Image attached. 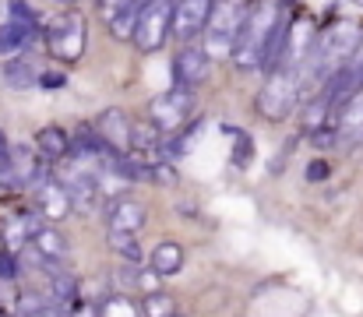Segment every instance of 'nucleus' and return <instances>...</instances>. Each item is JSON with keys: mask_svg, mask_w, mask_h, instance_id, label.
Returning a JSON list of instances; mask_svg holds the SVG:
<instances>
[{"mask_svg": "<svg viewBox=\"0 0 363 317\" xmlns=\"http://www.w3.org/2000/svg\"><path fill=\"white\" fill-rule=\"evenodd\" d=\"M21 317H67L64 307L50 296H25L21 300Z\"/></svg>", "mask_w": 363, "mask_h": 317, "instance_id": "412c9836", "label": "nucleus"}, {"mask_svg": "<svg viewBox=\"0 0 363 317\" xmlns=\"http://www.w3.org/2000/svg\"><path fill=\"white\" fill-rule=\"evenodd\" d=\"M53 4H57V7H67V4H74V0H53Z\"/></svg>", "mask_w": 363, "mask_h": 317, "instance_id": "c85d7f7f", "label": "nucleus"}, {"mask_svg": "<svg viewBox=\"0 0 363 317\" xmlns=\"http://www.w3.org/2000/svg\"><path fill=\"white\" fill-rule=\"evenodd\" d=\"M212 7L216 0H177V11H173V39L180 46L194 43L198 35H205V25L212 18Z\"/></svg>", "mask_w": 363, "mask_h": 317, "instance_id": "6e6552de", "label": "nucleus"}, {"mask_svg": "<svg viewBox=\"0 0 363 317\" xmlns=\"http://www.w3.org/2000/svg\"><path fill=\"white\" fill-rule=\"evenodd\" d=\"M11 155V141H7V134L0 130V159H7Z\"/></svg>", "mask_w": 363, "mask_h": 317, "instance_id": "cd10ccee", "label": "nucleus"}, {"mask_svg": "<svg viewBox=\"0 0 363 317\" xmlns=\"http://www.w3.org/2000/svg\"><path fill=\"white\" fill-rule=\"evenodd\" d=\"M148 0H123V7L106 21L110 25V35L117 39V43H130L134 39V28H138V18H141V7H145Z\"/></svg>", "mask_w": 363, "mask_h": 317, "instance_id": "dca6fc26", "label": "nucleus"}, {"mask_svg": "<svg viewBox=\"0 0 363 317\" xmlns=\"http://www.w3.org/2000/svg\"><path fill=\"white\" fill-rule=\"evenodd\" d=\"M35 152H39L43 159L60 162V159L71 155V134H67L64 127H57V123H46V127L35 130Z\"/></svg>", "mask_w": 363, "mask_h": 317, "instance_id": "ddd939ff", "label": "nucleus"}, {"mask_svg": "<svg viewBox=\"0 0 363 317\" xmlns=\"http://www.w3.org/2000/svg\"><path fill=\"white\" fill-rule=\"evenodd\" d=\"M303 177H307L311 184H321V180H328V177H332V166H328L325 159H311V162H307V173H303Z\"/></svg>", "mask_w": 363, "mask_h": 317, "instance_id": "393cba45", "label": "nucleus"}, {"mask_svg": "<svg viewBox=\"0 0 363 317\" xmlns=\"http://www.w3.org/2000/svg\"><path fill=\"white\" fill-rule=\"evenodd\" d=\"M110 250L121 257L123 265H145V250H141V243H138V233L110 229Z\"/></svg>", "mask_w": 363, "mask_h": 317, "instance_id": "6ab92c4d", "label": "nucleus"}, {"mask_svg": "<svg viewBox=\"0 0 363 317\" xmlns=\"http://www.w3.org/2000/svg\"><path fill=\"white\" fill-rule=\"evenodd\" d=\"M286 14V4L282 0H257L254 7H247V18L240 25V35H237V46H233V67L237 71H257L261 67V50L272 35V28L279 25V18Z\"/></svg>", "mask_w": 363, "mask_h": 317, "instance_id": "f257e3e1", "label": "nucleus"}, {"mask_svg": "<svg viewBox=\"0 0 363 317\" xmlns=\"http://www.w3.org/2000/svg\"><path fill=\"white\" fill-rule=\"evenodd\" d=\"M169 74H173V89L180 92H198L208 78H212V57L205 46H180L169 60Z\"/></svg>", "mask_w": 363, "mask_h": 317, "instance_id": "423d86ee", "label": "nucleus"}, {"mask_svg": "<svg viewBox=\"0 0 363 317\" xmlns=\"http://www.w3.org/2000/svg\"><path fill=\"white\" fill-rule=\"evenodd\" d=\"M35 205H39V211L46 215V222H60V218H67L71 208H74V201H71L67 187H64L57 177H50L46 184H39V187H35Z\"/></svg>", "mask_w": 363, "mask_h": 317, "instance_id": "9d476101", "label": "nucleus"}, {"mask_svg": "<svg viewBox=\"0 0 363 317\" xmlns=\"http://www.w3.org/2000/svg\"><path fill=\"white\" fill-rule=\"evenodd\" d=\"M335 130H339V145L346 148L363 141V89L335 109Z\"/></svg>", "mask_w": 363, "mask_h": 317, "instance_id": "9b49d317", "label": "nucleus"}, {"mask_svg": "<svg viewBox=\"0 0 363 317\" xmlns=\"http://www.w3.org/2000/svg\"><path fill=\"white\" fill-rule=\"evenodd\" d=\"M300 106V71L296 67H275L264 74V85L257 92V113L264 120H286Z\"/></svg>", "mask_w": 363, "mask_h": 317, "instance_id": "7ed1b4c3", "label": "nucleus"}, {"mask_svg": "<svg viewBox=\"0 0 363 317\" xmlns=\"http://www.w3.org/2000/svg\"><path fill=\"white\" fill-rule=\"evenodd\" d=\"M99 317H130V307H127L123 296H113V300H106V307L99 311Z\"/></svg>", "mask_w": 363, "mask_h": 317, "instance_id": "a878e982", "label": "nucleus"}, {"mask_svg": "<svg viewBox=\"0 0 363 317\" xmlns=\"http://www.w3.org/2000/svg\"><path fill=\"white\" fill-rule=\"evenodd\" d=\"M28 243L35 247L39 257L57 261V265H64L67 254H71V243H67V236L57 226H28Z\"/></svg>", "mask_w": 363, "mask_h": 317, "instance_id": "f8f14e48", "label": "nucleus"}, {"mask_svg": "<svg viewBox=\"0 0 363 317\" xmlns=\"http://www.w3.org/2000/svg\"><path fill=\"white\" fill-rule=\"evenodd\" d=\"M180 314V307H177V300L169 296V293H148L145 300H141V317H177Z\"/></svg>", "mask_w": 363, "mask_h": 317, "instance_id": "aec40b11", "label": "nucleus"}, {"mask_svg": "<svg viewBox=\"0 0 363 317\" xmlns=\"http://www.w3.org/2000/svg\"><path fill=\"white\" fill-rule=\"evenodd\" d=\"M43 39H46V50L64 60V64H78L82 53H85V18L78 11H60L46 28H43Z\"/></svg>", "mask_w": 363, "mask_h": 317, "instance_id": "20e7f679", "label": "nucleus"}, {"mask_svg": "<svg viewBox=\"0 0 363 317\" xmlns=\"http://www.w3.org/2000/svg\"><path fill=\"white\" fill-rule=\"evenodd\" d=\"M35 35H39V28H28V25L7 18V21L0 25V57H14V53L25 50Z\"/></svg>", "mask_w": 363, "mask_h": 317, "instance_id": "a211bd4d", "label": "nucleus"}, {"mask_svg": "<svg viewBox=\"0 0 363 317\" xmlns=\"http://www.w3.org/2000/svg\"><path fill=\"white\" fill-rule=\"evenodd\" d=\"M92 127L103 134V141H106L110 148H117V152H127V148H130V127H134V120H130L123 109H117V106L103 109Z\"/></svg>", "mask_w": 363, "mask_h": 317, "instance_id": "1a4fd4ad", "label": "nucleus"}, {"mask_svg": "<svg viewBox=\"0 0 363 317\" xmlns=\"http://www.w3.org/2000/svg\"><path fill=\"white\" fill-rule=\"evenodd\" d=\"M194 113V92H180V89H169V92H159L152 96L145 106V116L162 130V134H173L180 130Z\"/></svg>", "mask_w": 363, "mask_h": 317, "instance_id": "0eeeda50", "label": "nucleus"}, {"mask_svg": "<svg viewBox=\"0 0 363 317\" xmlns=\"http://www.w3.org/2000/svg\"><path fill=\"white\" fill-rule=\"evenodd\" d=\"M0 82L11 89V92H28L39 85V71L32 60H21V57H11L4 67H0Z\"/></svg>", "mask_w": 363, "mask_h": 317, "instance_id": "4468645a", "label": "nucleus"}, {"mask_svg": "<svg viewBox=\"0 0 363 317\" xmlns=\"http://www.w3.org/2000/svg\"><path fill=\"white\" fill-rule=\"evenodd\" d=\"M173 11L177 4L173 0H148L141 7V18H138V28H134V46L141 53H159L173 32Z\"/></svg>", "mask_w": 363, "mask_h": 317, "instance_id": "39448f33", "label": "nucleus"}, {"mask_svg": "<svg viewBox=\"0 0 363 317\" xmlns=\"http://www.w3.org/2000/svg\"><path fill=\"white\" fill-rule=\"evenodd\" d=\"M250 152H254L250 138H247V134H237V145H233V166H237V169H243V166L250 162Z\"/></svg>", "mask_w": 363, "mask_h": 317, "instance_id": "5701e85b", "label": "nucleus"}, {"mask_svg": "<svg viewBox=\"0 0 363 317\" xmlns=\"http://www.w3.org/2000/svg\"><path fill=\"white\" fill-rule=\"evenodd\" d=\"M14 275H18V268H14V257L0 250V279H7V282H11Z\"/></svg>", "mask_w": 363, "mask_h": 317, "instance_id": "bb28decb", "label": "nucleus"}, {"mask_svg": "<svg viewBox=\"0 0 363 317\" xmlns=\"http://www.w3.org/2000/svg\"><path fill=\"white\" fill-rule=\"evenodd\" d=\"M145 222H148L145 205H138V201H130V198H123V201H113V205H110V229L138 233Z\"/></svg>", "mask_w": 363, "mask_h": 317, "instance_id": "2eb2a0df", "label": "nucleus"}, {"mask_svg": "<svg viewBox=\"0 0 363 317\" xmlns=\"http://www.w3.org/2000/svg\"><path fill=\"white\" fill-rule=\"evenodd\" d=\"M177 317H184V314H177Z\"/></svg>", "mask_w": 363, "mask_h": 317, "instance_id": "7c9ffc66", "label": "nucleus"}, {"mask_svg": "<svg viewBox=\"0 0 363 317\" xmlns=\"http://www.w3.org/2000/svg\"><path fill=\"white\" fill-rule=\"evenodd\" d=\"M148 265H152L162 279H166V275H177V272L184 268V247H180V243H173V240H162V243H155V247H152Z\"/></svg>", "mask_w": 363, "mask_h": 317, "instance_id": "f3484780", "label": "nucleus"}, {"mask_svg": "<svg viewBox=\"0 0 363 317\" xmlns=\"http://www.w3.org/2000/svg\"><path fill=\"white\" fill-rule=\"evenodd\" d=\"M64 85H67V74H64V71H39V89L57 92V89H64Z\"/></svg>", "mask_w": 363, "mask_h": 317, "instance_id": "b1692460", "label": "nucleus"}, {"mask_svg": "<svg viewBox=\"0 0 363 317\" xmlns=\"http://www.w3.org/2000/svg\"><path fill=\"white\" fill-rule=\"evenodd\" d=\"M360 82H363V60H360Z\"/></svg>", "mask_w": 363, "mask_h": 317, "instance_id": "c756f323", "label": "nucleus"}, {"mask_svg": "<svg viewBox=\"0 0 363 317\" xmlns=\"http://www.w3.org/2000/svg\"><path fill=\"white\" fill-rule=\"evenodd\" d=\"M7 18H14V21L28 25V28H39V14H35V7L28 0H7Z\"/></svg>", "mask_w": 363, "mask_h": 317, "instance_id": "4be33fe9", "label": "nucleus"}, {"mask_svg": "<svg viewBox=\"0 0 363 317\" xmlns=\"http://www.w3.org/2000/svg\"><path fill=\"white\" fill-rule=\"evenodd\" d=\"M243 18H247L243 0H216L212 18H208L205 35H201V46L208 50L212 60H230L233 57V46H237Z\"/></svg>", "mask_w": 363, "mask_h": 317, "instance_id": "f03ea898", "label": "nucleus"}]
</instances>
